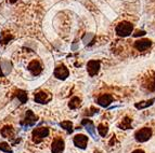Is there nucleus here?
I'll use <instances>...</instances> for the list:
<instances>
[{
    "mask_svg": "<svg viewBox=\"0 0 155 153\" xmlns=\"http://www.w3.org/2000/svg\"><path fill=\"white\" fill-rule=\"evenodd\" d=\"M14 134V130H13L12 126H5V127L1 130V135L5 138H10Z\"/></svg>",
    "mask_w": 155,
    "mask_h": 153,
    "instance_id": "nucleus-18",
    "label": "nucleus"
},
{
    "mask_svg": "<svg viewBox=\"0 0 155 153\" xmlns=\"http://www.w3.org/2000/svg\"><path fill=\"white\" fill-rule=\"evenodd\" d=\"M132 30H134V26L129 22H122L116 26V33L119 37H128L131 35Z\"/></svg>",
    "mask_w": 155,
    "mask_h": 153,
    "instance_id": "nucleus-1",
    "label": "nucleus"
},
{
    "mask_svg": "<svg viewBox=\"0 0 155 153\" xmlns=\"http://www.w3.org/2000/svg\"><path fill=\"white\" fill-rule=\"evenodd\" d=\"M18 0H9V2H11V3H14V2H16Z\"/></svg>",
    "mask_w": 155,
    "mask_h": 153,
    "instance_id": "nucleus-28",
    "label": "nucleus"
},
{
    "mask_svg": "<svg viewBox=\"0 0 155 153\" xmlns=\"http://www.w3.org/2000/svg\"><path fill=\"white\" fill-rule=\"evenodd\" d=\"M68 76H70V71L64 65H60L54 69V76L58 79L65 80Z\"/></svg>",
    "mask_w": 155,
    "mask_h": 153,
    "instance_id": "nucleus-7",
    "label": "nucleus"
},
{
    "mask_svg": "<svg viewBox=\"0 0 155 153\" xmlns=\"http://www.w3.org/2000/svg\"><path fill=\"white\" fill-rule=\"evenodd\" d=\"M65 148V143L63 141V139L61 138H57L53 140V143L51 145V151L52 153H62L64 151Z\"/></svg>",
    "mask_w": 155,
    "mask_h": 153,
    "instance_id": "nucleus-10",
    "label": "nucleus"
},
{
    "mask_svg": "<svg viewBox=\"0 0 155 153\" xmlns=\"http://www.w3.org/2000/svg\"><path fill=\"white\" fill-rule=\"evenodd\" d=\"M98 132H99V134H100V136L105 137V136L107 135V132H109V127H107V125L100 124L98 126Z\"/></svg>",
    "mask_w": 155,
    "mask_h": 153,
    "instance_id": "nucleus-22",
    "label": "nucleus"
},
{
    "mask_svg": "<svg viewBox=\"0 0 155 153\" xmlns=\"http://www.w3.org/2000/svg\"><path fill=\"white\" fill-rule=\"evenodd\" d=\"M12 39V36L11 35H7V36H5V38L1 39V41H0V43H2V44H7L9 42V41Z\"/></svg>",
    "mask_w": 155,
    "mask_h": 153,
    "instance_id": "nucleus-25",
    "label": "nucleus"
},
{
    "mask_svg": "<svg viewBox=\"0 0 155 153\" xmlns=\"http://www.w3.org/2000/svg\"><path fill=\"white\" fill-rule=\"evenodd\" d=\"M97 101H98V104L101 106V107L106 108V107H109L112 102H113V97H112V95H110V94H103L99 97Z\"/></svg>",
    "mask_w": 155,
    "mask_h": 153,
    "instance_id": "nucleus-13",
    "label": "nucleus"
},
{
    "mask_svg": "<svg viewBox=\"0 0 155 153\" xmlns=\"http://www.w3.org/2000/svg\"><path fill=\"white\" fill-rule=\"evenodd\" d=\"M0 69H1L3 76H8L11 72V69H12V64L9 61H0Z\"/></svg>",
    "mask_w": 155,
    "mask_h": 153,
    "instance_id": "nucleus-14",
    "label": "nucleus"
},
{
    "mask_svg": "<svg viewBox=\"0 0 155 153\" xmlns=\"http://www.w3.org/2000/svg\"><path fill=\"white\" fill-rule=\"evenodd\" d=\"M0 150L3 151L5 153H12V149L10 148V145H8L7 142H1L0 143Z\"/></svg>",
    "mask_w": 155,
    "mask_h": 153,
    "instance_id": "nucleus-23",
    "label": "nucleus"
},
{
    "mask_svg": "<svg viewBox=\"0 0 155 153\" xmlns=\"http://www.w3.org/2000/svg\"><path fill=\"white\" fill-rule=\"evenodd\" d=\"M130 125H131V119H129V117H125L124 120L118 124V127L122 128V130H129Z\"/></svg>",
    "mask_w": 155,
    "mask_h": 153,
    "instance_id": "nucleus-20",
    "label": "nucleus"
},
{
    "mask_svg": "<svg viewBox=\"0 0 155 153\" xmlns=\"http://www.w3.org/2000/svg\"><path fill=\"white\" fill-rule=\"evenodd\" d=\"M51 98H52L51 94L48 92H45V91L38 92L37 94H35V97H34L35 101L38 102V104H47L48 101L51 100Z\"/></svg>",
    "mask_w": 155,
    "mask_h": 153,
    "instance_id": "nucleus-6",
    "label": "nucleus"
},
{
    "mask_svg": "<svg viewBox=\"0 0 155 153\" xmlns=\"http://www.w3.org/2000/svg\"><path fill=\"white\" fill-rule=\"evenodd\" d=\"M93 33H86V36L83 38V42L85 44H90L92 42V38H93Z\"/></svg>",
    "mask_w": 155,
    "mask_h": 153,
    "instance_id": "nucleus-24",
    "label": "nucleus"
},
{
    "mask_svg": "<svg viewBox=\"0 0 155 153\" xmlns=\"http://www.w3.org/2000/svg\"><path fill=\"white\" fill-rule=\"evenodd\" d=\"M154 101H155V99L154 98H152V99H150V100L137 102V104L134 105V107L137 108V109H144V108H147V107H150V106H152L153 104H154Z\"/></svg>",
    "mask_w": 155,
    "mask_h": 153,
    "instance_id": "nucleus-17",
    "label": "nucleus"
},
{
    "mask_svg": "<svg viewBox=\"0 0 155 153\" xmlns=\"http://www.w3.org/2000/svg\"><path fill=\"white\" fill-rule=\"evenodd\" d=\"M37 119H38V117L34 114V112L31 110H27V112H26V115H25V120H24L23 122H21V124L24 125L25 127H31V126H34V125L36 124Z\"/></svg>",
    "mask_w": 155,
    "mask_h": 153,
    "instance_id": "nucleus-4",
    "label": "nucleus"
},
{
    "mask_svg": "<svg viewBox=\"0 0 155 153\" xmlns=\"http://www.w3.org/2000/svg\"><path fill=\"white\" fill-rule=\"evenodd\" d=\"M81 125L85 126L87 132L90 134L91 137H92L94 140H98V137H97V135H96V126H94L92 121L88 120V119H84V120L81 121Z\"/></svg>",
    "mask_w": 155,
    "mask_h": 153,
    "instance_id": "nucleus-5",
    "label": "nucleus"
},
{
    "mask_svg": "<svg viewBox=\"0 0 155 153\" xmlns=\"http://www.w3.org/2000/svg\"><path fill=\"white\" fill-rule=\"evenodd\" d=\"M151 45H152V42L149 39H140L134 42V48L138 51H147Z\"/></svg>",
    "mask_w": 155,
    "mask_h": 153,
    "instance_id": "nucleus-11",
    "label": "nucleus"
},
{
    "mask_svg": "<svg viewBox=\"0 0 155 153\" xmlns=\"http://www.w3.org/2000/svg\"><path fill=\"white\" fill-rule=\"evenodd\" d=\"M145 35V31L143 30H138L136 33H134V37H140V36H144Z\"/></svg>",
    "mask_w": 155,
    "mask_h": 153,
    "instance_id": "nucleus-26",
    "label": "nucleus"
},
{
    "mask_svg": "<svg viewBox=\"0 0 155 153\" xmlns=\"http://www.w3.org/2000/svg\"><path fill=\"white\" fill-rule=\"evenodd\" d=\"M15 95H16V97H18V99H20V101H21L22 104H25V102L27 101V99H28L27 93L24 92V91H22V89H18Z\"/></svg>",
    "mask_w": 155,
    "mask_h": 153,
    "instance_id": "nucleus-19",
    "label": "nucleus"
},
{
    "mask_svg": "<svg viewBox=\"0 0 155 153\" xmlns=\"http://www.w3.org/2000/svg\"><path fill=\"white\" fill-rule=\"evenodd\" d=\"M80 105H81V100H80L78 97H73L72 99L70 100V102H68V108L74 110V109L79 108Z\"/></svg>",
    "mask_w": 155,
    "mask_h": 153,
    "instance_id": "nucleus-16",
    "label": "nucleus"
},
{
    "mask_svg": "<svg viewBox=\"0 0 155 153\" xmlns=\"http://www.w3.org/2000/svg\"><path fill=\"white\" fill-rule=\"evenodd\" d=\"M132 153H144V152H143L142 150H139V149H138V150H134Z\"/></svg>",
    "mask_w": 155,
    "mask_h": 153,
    "instance_id": "nucleus-27",
    "label": "nucleus"
},
{
    "mask_svg": "<svg viewBox=\"0 0 155 153\" xmlns=\"http://www.w3.org/2000/svg\"><path fill=\"white\" fill-rule=\"evenodd\" d=\"M60 126L64 128L67 133H72L73 132V123L71 121H63V122L60 123Z\"/></svg>",
    "mask_w": 155,
    "mask_h": 153,
    "instance_id": "nucleus-21",
    "label": "nucleus"
},
{
    "mask_svg": "<svg viewBox=\"0 0 155 153\" xmlns=\"http://www.w3.org/2000/svg\"><path fill=\"white\" fill-rule=\"evenodd\" d=\"M48 136H49L48 127H38L33 130V141L35 143H40Z\"/></svg>",
    "mask_w": 155,
    "mask_h": 153,
    "instance_id": "nucleus-2",
    "label": "nucleus"
},
{
    "mask_svg": "<svg viewBox=\"0 0 155 153\" xmlns=\"http://www.w3.org/2000/svg\"><path fill=\"white\" fill-rule=\"evenodd\" d=\"M28 70L33 76H39L42 71V67L38 61H33L29 63Z\"/></svg>",
    "mask_w": 155,
    "mask_h": 153,
    "instance_id": "nucleus-12",
    "label": "nucleus"
},
{
    "mask_svg": "<svg viewBox=\"0 0 155 153\" xmlns=\"http://www.w3.org/2000/svg\"><path fill=\"white\" fill-rule=\"evenodd\" d=\"M0 76H3V73H2V71H1V69H0Z\"/></svg>",
    "mask_w": 155,
    "mask_h": 153,
    "instance_id": "nucleus-29",
    "label": "nucleus"
},
{
    "mask_svg": "<svg viewBox=\"0 0 155 153\" xmlns=\"http://www.w3.org/2000/svg\"><path fill=\"white\" fill-rule=\"evenodd\" d=\"M100 70V61H90L87 64V71H88L89 76H96Z\"/></svg>",
    "mask_w": 155,
    "mask_h": 153,
    "instance_id": "nucleus-8",
    "label": "nucleus"
},
{
    "mask_svg": "<svg viewBox=\"0 0 155 153\" xmlns=\"http://www.w3.org/2000/svg\"><path fill=\"white\" fill-rule=\"evenodd\" d=\"M87 143H88V137L83 134H79V135H76L74 137V145L80 149H86L87 147Z\"/></svg>",
    "mask_w": 155,
    "mask_h": 153,
    "instance_id": "nucleus-9",
    "label": "nucleus"
},
{
    "mask_svg": "<svg viewBox=\"0 0 155 153\" xmlns=\"http://www.w3.org/2000/svg\"><path fill=\"white\" fill-rule=\"evenodd\" d=\"M152 137V130L149 127H143L141 130H137L134 134V138L138 142H145Z\"/></svg>",
    "mask_w": 155,
    "mask_h": 153,
    "instance_id": "nucleus-3",
    "label": "nucleus"
},
{
    "mask_svg": "<svg viewBox=\"0 0 155 153\" xmlns=\"http://www.w3.org/2000/svg\"><path fill=\"white\" fill-rule=\"evenodd\" d=\"M144 86L150 92H155V74H153V76H149V79L144 83Z\"/></svg>",
    "mask_w": 155,
    "mask_h": 153,
    "instance_id": "nucleus-15",
    "label": "nucleus"
}]
</instances>
